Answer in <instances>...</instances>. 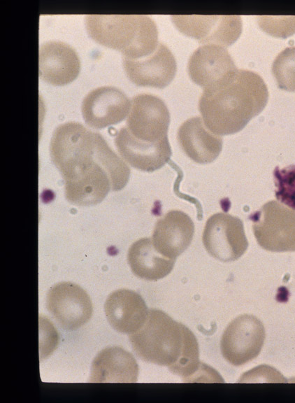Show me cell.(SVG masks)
Returning a JSON list of instances; mask_svg holds the SVG:
<instances>
[{
  "instance_id": "18",
  "label": "cell",
  "mask_w": 295,
  "mask_h": 403,
  "mask_svg": "<svg viewBox=\"0 0 295 403\" xmlns=\"http://www.w3.org/2000/svg\"><path fill=\"white\" fill-rule=\"evenodd\" d=\"M178 140L184 153L199 164L212 162L222 148V138L213 133L199 116L189 118L180 125Z\"/></svg>"
},
{
  "instance_id": "7",
  "label": "cell",
  "mask_w": 295,
  "mask_h": 403,
  "mask_svg": "<svg viewBox=\"0 0 295 403\" xmlns=\"http://www.w3.org/2000/svg\"><path fill=\"white\" fill-rule=\"evenodd\" d=\"M263 323L254 316L243 314L225 329L220 341L224 358L234 366L252 360L259 354L265 340Z\"/></svg>"
},
{
  "instance_id": "10",
  "label": "cell",
  "mask_w": 295,
  "mask_h": 403,
  "mask_svg": "<svg viewBox=\"0 0 295 403\" xmlns=\"http://www.w3.org/2000/svg\"><path fill=\"white\" fill-rule=\"evenodd\" d=\"M172 21L182 34L201 43L224 48L233 44L242 31L238 15H172Z\"/></svg>"
},
{
  "instance_id": "20",
  "label": "cell",
  "mask_w": 295,
  "mask_h": 403,
  "mask_svg": "<svg viewBox=\"0 0 295 403\" xmlns=\"http://www.w3.org/2000/svg\"><path fill=\"white\" fill-rule=\"evenodd\" d=\"M127 260L134 274L147 281H157L166 276L175 262L159 253L150 238L135 241L128 250Z\"/></svg>"
},
{
  "instance_id": "22",
  "label": "cell",
  "mask_w": 295,
  "mask_h": 403,
  "mask_svg": "<svg viewBox=\"0 0 295 403\" xmlns=\"http://www.w3.org/2000/svg\"><path fill=\"white\" fill-rule=\"evenodd\" d=\"M273 175L276 199L295 211V165L277 166Z\"/></svg>"
},
{
  "instance_id": "11",
  "label": "cell",
  "mask_w": 295,
  "mask_h": 403,
  "mask_svg": "<svg viewBox=\"0 0 295 403\" xmlns=\"http://www.w3.org/2000/svg\"><path fill=\"white\" fill-rule=\"evenodd\" d=\"M131 102L120 89L103 86L90 91L83 99L82 114L90 127L101 129L121 122L128 115Z\"/></svg>"
},
{
  "instance_id": "13",
  "label": "cell",
  "mask_w": 295,
  "mask_h": 403,
  "mask_svg": "<svg viewBox=\"0 0 295 403\" xmlns=\"http://www.w3.org/2000/svg\"><path fill=\"white\" fill-rule=\"evenodd\" d=\"M115 143L119 153L129 164L147 172L161 168L172 154L168 138L154 143L143 141L134 138L126 127L117 132Z\"/></svg>"
},
{
  "instance_id": "21",
  "label": "cell",
  "mask_w": 295,
  "mask_h": 403,
  "mask_svg": "<svg viewBox=\"0 0 295 403\" xmlns=\"http://www.w3.org/2000/svg\"><path fill=\"white\" fill-rule=\"evenodd\" d=\"M272 73L279 88L295 92V46L288 47L277 55Z\"/></svg>"
},
{
  "instance_id": "9",
  "label": "cell",
  "mask_w": 295,
  "mask_h": 403,
  "mask_svg": "<svg viewBox=\"0 0 295 403\" xmlns=\"http://www.w3.org/2000/svg\"><path fill=\"white\" fill-rule=\"evenodd\" d=\"M170 114L158 97L141 94L132 98L126 128L136 139L154 143L167 137Z\"/></svg>"
},
{
  "instance_id": "14",
  "label": "cell",
  "mask_w": 295,
  "mask_h": 403,
  "mask_svg": "<svg viewBox=\"0 0 295 403\" xmlns=\"http://www.w3.org/2000/svg\"><path fill=\"white\" fill-rule=\"evenodd\" d=\"M187 69L193 82L204 89L224 79L238 69L226 48L206 44L192 53Z\"/></svg>"
},
{
  "instance_id": "17",
  "label": "cell",
  "mask_w": 295,
  "mask_h": 403,
  "mask_svg": "<svg viewBox=\"0 0 295 403\" xmlns=\"http://www.w3.org/2000/svg\"><path fill=\"white\" fill-rule=\"evenodd\" d=\"M104 310L108 323L115 330L130 334L142 327L149 313L142 297L127 289L110 293L106 300Z\"/></svg>"
},
{
  "instance_id": "4",
  "label": "cell",
  "mask_w": 295,
  "mask_h": 403,
  "mask_svg": "<svg viewBox=\"0 0 295 403\" xmlns=\"http://www.w3.org/2000/svg\"><path fill=\"white\" fill-rule=\"evenodd\" d=\"M85 26L95 41L129 59L150 54L159 43L157 25L148 15H87Z\"/></svg>"
},
{
  "instance_id": "3",
  "label": "cell",
  "mask_w": 295,
  "mask_h": 403,
  "mask_svg": "<svg viewBox=\"0 0 295 403\" xmlns=\"http://www.w3.org/2000/svg\"><path fill=\"white\" fill-rule=\"evenodd\" d=\"M136 354L143 360L166 366L185 381L199 372L197 340L185 325L164 311L152 309L142 327L129 335Z\"/></svg>"
},
{
  "instance_id": "6",
  "label": "cell",
  "mask_w": 295,
  "mask_h": 403,
  "mask_svg": "<svg viewBox=\"0 0 295 403\" xmlns=\"http://www.w3.org/2000/svg\"><path fill=\"white\" fill-rule=\"evenodd\" d=\"M202 241L206 251L222 262L238 260L248 247L243 221L226 213L213 214L208 219Z\"/></svg>"
},
{
  "instance_id": "19",
  "label": "cell",
  "mask_w": 295,
  "mask_h": 403,
  "mask_svg": "<svg viewBox=\"0 0 295 403\" xmlns=\"http://www.w3.org/2000/svg\"><path fill=\"white\" fill-rule=\"evenodd\" d=\"M138 366L134 356L119 346L101 350L93 360L89 382L136 383Z\"/></svg>"
},
{
  "instance_id": "16",
  "label": "cell",
  "mask_w": 295,
  "mask_h": 403,
  "mask_svg": "<svg viewBox=\"0 0 295 403\" xmlns=\"http://www.w3.org/2000/svg\"><path fill=\"white\" fill-rule=\"evenodd\" d=\"M80 62L75 50L62 41H48L39 48V76L54 85L72 82L79 74Z\"/></svg>"
},
{
  "instance_id": "12",
  "label": "cell",
  "mask_w": 295,
  "mask_h": 403,
  "mask_svg": "<svg viewBox=\"0 0 295 403\" xmlns=\"http://www.w3.org/2000/svg\"><path fill=\"white\" fill-rule=\"evenodd\" d=\"M123 66L128 78L136 85L157 88L166 87L177 70L173 55L161 43L152 52L141 58L123 57Z\"/></svg>"
},
{
  "instance_id": "8",
  "label": "cell",
  "mask_w": 295,
  "mask_h": 403,
  "mask_svg": "<svg viewBox=\"0 0 295 403\" xmlns=\"http://www.w3.org/2000/svg\"><path fill=\"white\" fill-rule=\"evenodd\" d=\"M46 306L59 325L69 331L87 323L93 311L89 295L71 282H61L51 287L47 294Z\"/></svg>"
},
{
  "instance_id": "2",
  "label": "cell",
  "mask_w": 295,
  "mask_h": 403,
  "mask_svg": "<svg viewBox=\"0 0 295 403\" xmlns=\"http://www.w3.org/2000/svg\"><path fill=\"white\" fill-rule=\"evenodd\" d=\"M268 92L257 73L237 69L203 89L199 109L206 126L217 135L235 134L265 108Z\"/></svg>"
},
{
  "instance_id": "15",
  "label": "cell",
  "mask_w": 295,
  "mask_h": 403,
  "mask_svg": "<svg viewBox=\"0 0 295 403\" xmlns=\"http://www.w3.org/2000/svg\"><path fill=\"white\" fill-rule=\"evenodd\" d=\"M194 233L190 217L181 211L172 210L157 222L152 241L159 253L176 260L190 245Z\"/></svg>"
},
{
  "instance_id": "5",
  "label": "cell",
  "mask_w": 295,
  "mask_h": 403,
  "mask_svg": "<svg viewBox=\"0 0 295 403\" xmlns=\"http://www.w3.org/2000/svg\"><path fill=\"white\" fill-rule=\"evenodd\" d=\"M258 244L271 252L295 251V211L269 201L249 216Z\"/></svg>"
},
{
  "instance_id": "1",
  "label": "cell",
  "mask_w": 295,
  "mask_h": 403,
  "mask_svg": "<svg viewBox=\"0 0 295 403\" xmlns=\"http://www.w3.org/2000/svg\"><path fill=\"white\" fill-rule=\"evenodd\" d=\"M50 153L63 177L66 198L74 205L100 203L110 190H120L129 181V167L103 137L78 122L55 129Z\"/></svg>"
}]
</instances>
